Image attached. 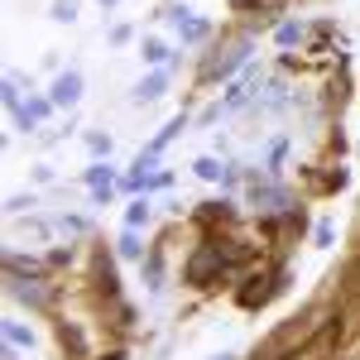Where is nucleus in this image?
Returning a JSON list of instances; mask_svg holds the SVG:
<instances>
[{"mask_svg":"<svg viewBox=\"0 0 360 360\" xmlns=\"http://www.w3.org/2000/svg\"><path fill=\"white\" fill-rule=\"evenodd\" d=\"M164 86H168V72H149V77L135 86V101H159V96H164Z\"/></svg>","mask_w":360,"mask_h":360,"instance_id":"6e6552de","label":"nucleus"},{"mask_svg":"<svg viewBox=\"0 0 360 360\" xmlns=\"http://www.w3.org/2000/svg\"><path fill=\"white\" fill-rule=\"evenodd\" d=\"M283 283H288V278H283V274H274L269 283H264V288H245V293H240V303H245V307H259V303H269V298H274V293L283 288Z\"/></svg>","mask_w":360,"mask_h":360,"instance_id":"0eeeda50","label":"nucleus"},{"mask_svg":"<svg viewBox=\"0 0 360 360\" xmlns=\"http://www.w3.org/2000/svg\"><path fill=\"white\" fill-rule=\"evenodd\" d=\"M139 221H149V202H135L130 207V226H139Z\"/></svg>","mask_w":360,"mask_h":360,"instance_id":"f3484780","label":"nucleus"},{"mask_svg":"<svg viewBox=\"0 0 360 360\" xmlns=\"http://www.w3.org/2000/svg\"><path fill=\"white\" fill-rule=\"evenodd\" d=\"M303 39V25H278V44H298Z\"/></svg>","mask_w":360,"mask_h":360,"instance_id":"2eb2a0df","label":"nucleus"},{"mask_svg":"<svg viewBox=\"0 0 360 360\" xmlns=\"http://www.w3.org/2000/svg\"><path fill=\"white\" fill-rule=\"evenodd\" d=\"M53 20H77V0H53Z\"/></svg>","mask_w":360,"mask_h":360,"instance_id":"f8f14e48","label":"nucleus"},{"mask_svg":"<svg viewBox=\"0 0 360 360\" xmlns=\"http://www.w3.org/2000/svg\"><path fill=\"white\" fill-rule=\"evenodd\" d=\"M221 264H226V250L221 245H202L193 255V264H188V283H207V278L217 274Z\"/></svg>","mask_w":360,"mask_h":360,"instance_id":"f257e3e1","label":"nucleus"},{"mask_svg":"<svg viewBox=\"0 0 360 360\" xmlns=\"http://www.w3.org/2000/svg\"><path fill=\"white\" fill-rule=\"evenodd\" d=\"M236 5H250V0H236Z\"/></svg>","mask_w":360,"mask_h":360,"instance_id":"aec40b11","label":"nucleus"},{"mask_svg":"<svg viewBox=\"0 0 360 360\" xmlns=\"http://www.w3.org/2000/svg\"><path fill=\"white\" fill-rule=\"evenodd\" d=\"M332 341H336V332H317V341H307L303 351H293L283 360H332Z\"/></svg>","mask_w":360,"mask_h":360,"instance_id":"7ed1b4c3","label":"nucleus"},{"mask_svg":"<svg viewBox=\"0 0 360 360\" xmlns=\"http://www.w3.org/2000/svg\"><path fill=\"white\" fill-rule=\"evenodd\" d=\"M5 106L20 111V82H15V77H5Z\"/></svg>","mask_w":360,"mask_h":360,"instance_id":"4468645a","label":"nucleus"},{"mask_svg":"<svg viewBox=\"0 0 360 360\" xmlns=\"http://www.w3.org/2000/svg\"><path fill=\"white\" fill-rule=\"evenodd\" d=\"M245 53H250V39H240V44H231V49H226V58L217 63V68H212V72H236V68L245 63Z\"/></svg>","mask_w":360,"mask_h":360,"instance_id":"1a4fd4ad","label":"nucleus"},{"mask_svg":"<svg viewBox=\"0 0 360 360\" xmlns=\"http://www.w3.org/2000/svg\"><path fill=\"white\" fill-rule=\"evenodd\" d=\"M111 360H120V356H111Z\"/></svg>","mask_w":360,"mask_h":360,"instance_id":"412c9836","label":"nucleus"},{"mask_svg":"<svg viewBox=\"0 0 360 360\" xmlns=\"http://www.w3.org/2000/svg\"><path fill=\"white\" fill-rule=\"evenodd\" d=\"M288 207V193H278V188H255V212H264V217H278Z\"/></svg>","mask_w":360,"mask_h":360,"instance_id":"39448f33","label":"nucleus"},{"mask_svg":"<svg viewBox=\"0 0 360 360\" xmlns=\"http://www.w3.org/2000/svg\"><path fill=\"white\" fill-rule=\"evenodd\" d=\"M10 293L25 298V303H34V307L49 303V288H44V283H29V278H15V274H10Z\"/></svg>","mask_w":360,"mask_h":360,"instance_id":"423d86ee","label":"nucleus"},{"mask_svg":"<svg viewBox=\"0 0 360 360\" xmlns=\"http://www.w3.org/2000/svg\"><path fill=\"white\" fill-rule=\"evenodd\" d=\"M168 20H173V29H178L188 44H202V39H207V20H193L188 10H178V15H168Z\"/></svg>","mask_w":360,"mask_h":360,"instance_id":"20e7f679","label":"nucleus"},{"mask_svg":"<svg viewBox=\"0 0 360 360\" xmlns=\"http://www.w3.org/2000/svg\"><path fill=\"white\" fill-rule=\"evenodd\" d=\"M101 5H115V0H101Z\"/></svg>","mask_w":360,"mask_h":360,"instance_id":"6ab92c4d","label":"nucleus"},{"mask_svg":"<svg viewBox=\"0 0 360 360\" xmlns=\"http://www.w3.org/2000/svg\"><path fill=\"white\" fill-rule=\"evenodd\" d=\"M197 178H207V183H217V178H226V168L221 164H217V159H197Z\"/></svg>","mask_w":360,"mask_h":360,"instance_id":"9b49d317","label":"nucleus"},{"mask_svg":"<svg viewBox=\"0 0 360 360\" xmlns=\"http://www.w3.org/2000/svg\"><path fill=\"white\" fill-rule=\"evenodd\" d=\"M5 341H10V346H20V351H29V346H34V332H25L20 322H5Z\"/></svg>","mask_w":360,"mask_h":360,"instance_id":"9d476101","label":"nucleus"},{"mask_svg":"<svg viewBox=\"0 0 360 360\" xmlns=\"http://www.w3.org/2000/svg\"><path fill=\"white\" fill-rule=\"evenodd\" d=\"M120 255H130V259L139 255V240H135V231H125V236H120Z\"/></svg>","mask_w":360,"mask_h":360,"instance_id":"dca6fc26","label":"nucleus"},{"mask_svg":"<svg viewBox=\"0 0 360 360\" xmlns=\"http://www.w3.org/2000/svg\"><path fill=\"white\" fill-rule=\"evenodd\" d=\"M217 360H236V356H217Z\"/></svg>","mask_w":360,"mask_h":360,"instance_id":"a211bd4d","label":"nucleus"},{"mask_svg":"<svg viewBox=\"0 0 360 360\" xmlns=\"http://www.w3.org/2000/svg\"><path fill=\"white\" fill-rule=\"evenodd\" d=\"M82 96V72H63L53 82V106H77Z\"/></svg>","mask_w":360,"mask_h":360,"instance_id":"f03ea898","label":"nucleus"},{"mask_svg":"<svg viewBox=\"0 0 360 360\" xmlns=\"http://www.w3.org/2000/svg\"><path fill=\"white\" fill-rule=\"evenodd\" d=\"M144 58H149V63H164V58H168V49L159 44V39H144Z\"/></svg>","mask_w":360,"mask_h":360,"instance_id":"ddd939ff","label":"nucleus"}]
</instances>
